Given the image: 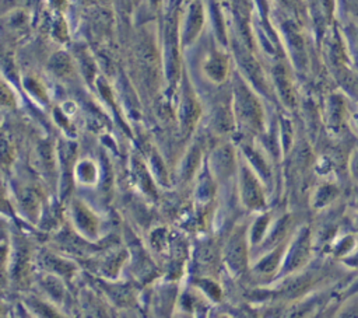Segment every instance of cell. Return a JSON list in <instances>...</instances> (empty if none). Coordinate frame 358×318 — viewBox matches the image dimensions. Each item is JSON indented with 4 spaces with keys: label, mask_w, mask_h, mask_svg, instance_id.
Instances as JSON below:
<instances>
[{
    "label": "cell",
    "mask_w": 358,
    "mask_h": 318,
    "mask_svg": "<svg viewBox=\"0 0 358 318\" xmlns=\"http://www.w3.org/2000/svg\"><path fill=\"white\" fill-rule=\"evenodd\" d=\"M227 259L232 269L243 271L247 264V247H245V238L244 234H236L232 242L228 246L227 250Z\"/></svg>",
    "instance_id": "cell-1"
},
{
    "label": "cell",
    "mask_w": 358,
    "mask_h": 318,
    "mask_svg": "<svg viewBox=\"0 0 358 318\" xmlns=\"http://www.w3.org/2000/svg\"><path fill=\"white\" fill-rule=\"evenodd\" d=\"M243 192L245 198V204H248L251 208H259L263 205L260 187L258 181L254 178V176L247 170L243 171Z\"/></svg>",
    "instance_id": "cell-2"
},
{
    "label": "cell",
    "mask_w": 358,
    "mask_h": 318,
    "mask_svg": "<svg viewBox=\"0 0 358 318\" xmlns=\"http://www.w3.org/2000/svg\"><path fill=\"white\" fill-rule=\"evenodd\" d=\"M351 171L354 173L355 178H358V153L354 156L353 162H351Z\"/></svg>",
    "instance_id": "cell-3"
}]
</instances>
